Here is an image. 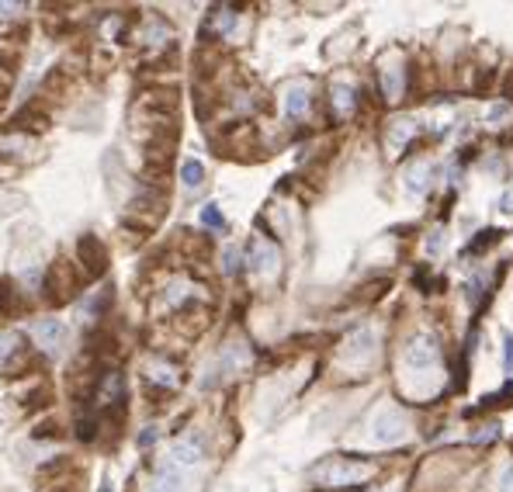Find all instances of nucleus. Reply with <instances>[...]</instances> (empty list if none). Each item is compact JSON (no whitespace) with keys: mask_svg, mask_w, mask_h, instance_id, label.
Segmentation results:
<instances>
[{"mask_svg":"<svg viewBox=\"0 0 513 492\" xmlns=\"http://www.w3.org/2000/svg\"><path fill=\"white\" fill-rule=\"evenodd\" d=\"M80 260L87 263V278H101V274H105V260H108L105 243L90 233L80 236Z\"/></svg>","mask_w":513,"mask_h":492,"instance_id":"nucleus-1","label":"nucleus"},{"mask_svg":"<svg viewBox=\"0 0 513 492\" xmlns=\"http://www.w3.org/2000/svg\"><path fill=\"white\" fill-rule=\"evenodd\" d=\"M403 419H399V413H392V409H385V413L375 416V426H371V437L379 444H396L399 437H403Z\"/></svg>","mask_w":513,"mask_h":492,"instance_id":"nucleus-2","label":"nucleus"},{"mask_svg":"<svg viewBox=\"0 0 513 492\" xmlns=\"http://www.w3.org/2000/svg\"><path fill=\"white\" fill-rule=\"evenodd\" d=\"M35 340H38V347L42 350H49V354H55L59 350V343L66 340V326L59 323V319H42V323H35Z\"/></svg>","mask_w":513,"mask_h":492,"instance_id":"nucleus-3","label":"nucleus"},{"mask_svg":"<svg viewBox=\"0 0 513 492\" xmlns=\"http://www.w3.org/2000/svg\"><path fill=\"white\" fill-rule=\"evenodd\" d=\"M437 361V343L430 337H416L406 347V364L409 367H430Z\"/></svg>","mask_w":513,"mask_h":492,"instance_id":"nucleus-4","label":"nucleus"},{"mask_svg":"<svg viewBox=\"0 0 513 492\" xmlns=\"http://www.w3.org/2000/svg\"><path fill=\"white\" fill-rule=\"evenodd\" d=\"M371 350H375V333H371V330H361L354 340H347L344 357H368Z\"/></svg>","mask_w":513,"mask_h":492,"instance_id":"nucleus-5","label":"nucleus"},{"mask_svg":"<svg viewBox=\"0 0 513 492\" xmlns=\"http://www.w3.org/2000/svg\"><path fill=\"white\" fill-rule=\"evenodd\" d=\"M198 458H201V447L194 441H177L170 447V461H174V465H194Z\"/></svg>","mask_w":513,"mask_h":492,"instance_id":"nucleus-6","label":"nucleus"},{"mask_svg":"<svg viewBox=\"0 0 513 492\" xmlns=\"http://www.w3.org/2000/svg\"><path fill=\"white\" fill-rule=\"evenodd\" d=\"M430 177H433V170L427 167V163L413 167V170L406 174V191H413V194H423V191L430 187Z\"/></svg>","mask_w":513,"mask_h":492,"instance_id":"nucleus-7","label":"nucleus"},{"mask_svg":"<svg viewBox=\"0 0 513 492\" xmlns=\"http://www.w3.org/2000/svg\"><path fill=\"white\" fill-rule=\"evenodd\" d=\"M285 111H288L292 118H302V115L309 111V90H305V87H292L288 98H285Z\"/></svg>","mask_w":513,"mask_h":492,"instance_id":"nucleus-8","label":"nucleus"},{"mask_svg":"<svg viewBox=\"0 0 513 492\" xmlns=\"http://www.w3.org/2000/svg\"><path fill=\"white\" fill-rule=\"evenodd\" d=\"M277 263V253L270 250V246H264V243H253V253H250V267L253 271H270Z\"/></svg>","mask_w":513,"mask_h":492,"instance_id":"nucleus-9","label":"nucleus"},{"mask_svg":"<svg viewBox=\"0 0 513 492\" xmlns=\"http://www.w3.org/2000/svg\"><path fill=\"white\" fill-rule=\"evenodd\" d=\"M181 181H184V187H201V181H205V167H201L198 159H184Z\"/></svg>","mask_w":513,"mask_h":492,"instance_id":"nucleus-10","label":"nucleus"},{"mask_svg":"<svg viewBox=\"0 0 513 492\" xmlns=\"http://www.w3.org/2000/svg\"><path fill=\"white\" fill-rule=\"evenodd\" d=\"M153 492H181V475H177L174 468H170V471L163 468L160 475L153 478Z\"/></svg>","mask_w":513,"mask_h":492,"instance_id":"nucleus-11","label":"nucleus"},{"mask_svg":"<svg viewBox=\"0 0 513 492\" xmlns=\"http://www.w3.org/2000/svg\"><path fill=\"white\" fill-rule=\"evenodd\" d=\"M149 378H153V382H163V385H170V389L177 385L174 367H163V364H153V367H149Z\"/></svg>","mask_w":513,"mask_h":492,"instance_id":"nucleus-12","label":"nucleus"},{"mask_svg":"<svg viewBox=\"0 0 513 492\" xmlns=\"http://www.w3.org/2000/svg\"><path fill=\"white\" fill-rule=\"evenodd\" d=\"M18 302H21V295H18L11 285H4V291H0V312H14L18 309Z\"/></svg>","mask_w":513,"mask_h":492,"instance_id":"nucleus-13","label":"nucleus"},{"mask_svg":"<svg viewBox=\"0 0 513 492\" xmlns=\"http://www.w3.org/2000/svg\"><path fill=\"white\" fill-rule=\"evenodd\" d=\"M499 236H503L499 229H486V233H479V239H475V243L468 246V253H479V250H486V246H492V243H496Z\"/></svg>","mask_w":513,"mask_h":492,"instance_id":"nucleus-14","label":"nucleus"},{"mask_svg":"<svg viewBox=\"0 0 513 492\" xmlns=\"http://www.w3.org/2000/svg\"><path fill=\"white\" fill-rule=\"evenodd\" d=\"M503 371L513 375V333L503 330Z\"/></svg>","mask_w":513,"mask_h":492,"instance_id":"nucleus-15","label":"nucleus"},{"mask_svg":"<svg viewBox=\"0 0 513 492\" xmlns=\"http://www.w3.org/2000/svg\"><path fill=\"white\" fill-rule=\"evenodd\" d=\"M201 222H205V226H212V229H222V226H226V222H222V215H218V208H216V205H208L205 211H201Z\"/></svg>","mask_w":513,"mask_h":492,"instance_id":"nucleus-16","label":"nucleus"},{"mask_svg":"<svg viewBox=\"0 0 513 492\" xmlns=\"http://www.w3.org/2000/svg\"><path fill=\"white\" fill-rule=\"evenodd\" d=\"M14 347H18V337H14V333H0V357H11Z\"/></svg>","mask_w":513,"mask_h":492,"instance_id":"nucleus-17","label":"nucleus"},{"mask_svg":"<svg viewBox=\"0 0 513 492\" xmlns=\"http://www.w3.org/2000/svg\"><path fill=\"white\" fill-rule=\"evenodd\" d=\"M385 94H388V98L399 94V70H388V73H385Z\"/></svg>","mask_w":513,"mask_h":492,"instance_id":"nucleus-18","label":"nucleus"},{"mask_svg":"<svg viewBox=\"0 0 513 492\" xmlns=\"http://www.w3.org/2000/svg\"><path fill=\"white\" fill-rule=\"evenodd\" d=\"M212 21H216V28H218V31H229L236 18H233V11H216V18H212Z\"/></svg>","mask_w":513,"mask_h":492,"instance_id":"nucleus-19","label":"nucleus"},{"mask_svg":"<svg viewBox=\"0 0 513 492\" xmlns=\"http://www.w3.org/2000/svg\"><path fill=\"white\" fill-rule=\"evenodd\" d=\"M440 246H444V233L433 229V233L427 236V253H440Z\"/></svg>","mask_w":513,"mask_h":492,"instance_id":"nucleus-20","label":"nucleus"},{"mask_svg":"<svg viewBox=\"0 0 513 492\" xmlns=\"http://www.w3.org/2000/svg\"><path fill=\"white\" fill-rule=\"evenodd\" d=\"M233 271H240V253L229 246V250H226V274H233Z\"/></svg>","mask_w":513,"mask_h":492,"instance_id":"nucleus-21","label":"nucleus"},{"mask_svg":"<svg viewBox=\"0 0 513 492\" xmlns=\"http://www.w3.org/2000/svg\"><path fill=\"white\" fill-rule=\"evenodd\" d=\"M499 492H513V465L503 471V478H499Z\"/></svg>","mask_w":513,"mask_h":492,"instance_id":"nucleus-22","label":"nucleus"},{"mask_svg":"<svg viewBox=\"0 0 513 492\" xmlns=\"http://www.w3.org/2000/svg\"><path fill=\"white\" fill-rule=\"evenodd\" d=\"M499 211H507V215H513V191H507V194L499 198Z\"/></svg>","mask_w":513,"mask_h":492,"instance_id":"nucleus-23","label":"nucleus"},{"mask_svg":"<svg viewBox=\"0 0 513 492\" xmlns=\"http://www.w3.org/2000/svg\"><path fill=\"white\" fill-rule=\"evenodd\" d=\"M503 115H507V104H496V108L489 111V118H503Z\"/></svg>","mask_w":513,"mask_h":492,"instance_id":"nucleus-24","label":"nucleus"},{"mask_svg":"<svg viewBox=\"0 0 513 492\" xmlns=\"http://www.w3.org/2000/svg\"><path fill=\"white\" fill-rule=\"evenodd\" d=\"M101 492H111V489H108V486H105V489H101Z\"/></svg>","mask_w":513,"mask_h":492,"instance_id":"nucleus-25","label":"nucleus"}]
</instances>
